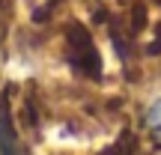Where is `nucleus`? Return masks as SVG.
Here are the masks:
<instances>
[{
	"mask_svg": "<svg viewBox=\"0 0 161 155\" xmlns=\"http://www.w3.org/2000/svg\"><path fill=\"white\" fill-rule=\"evenodd\" d=\"M63 42H66V60L69 66L86 80L102 78V54H98L92 33L80 21H69L63 27Z\"/></svg>",
	"mask_w": 161,
	"mask_h": 155,
	"instance_id": "nucleus-1",
	"label": "nucleus"
},
{
	"mask_svg": "<svg viewBox=\"0 0 161 155\" xmlns=\"http://www.w3.org/2000/svg\"><path fill=\"white\" fill-rule=\"evenodd\" d=\"M0 155H30L24 149V143L18 140V131L12 125V113L9 110H0Z\"/></svg>",
	"mask_w": 161,
	"mask_h": 155,
	"instance_id": "nucleus-2",
	"label": "nucleus"
},
{
	"mask_svg": "<svg viewBox=\"0 0 161 155\" xmlns=\"http://www.w3.org/2000/svg\"><path fill=\"white\" fill-rule=\"evenodd\" d=\"M134 152H137V137H134L131 131H122L119 137L108 146L104 155H134Z\"/></svg>",
	"mask_w": 161,
	"mask_h": 155,
	"instance_id": "nucleus-3",
	"label": "nucleus"
},
{
	"mask_svg": "<svg viewBox=\"0 0 161 155\" xmlns=\"http://www.w3.org/2000/svg\"><path fill=\"white\" fill-rule=\"evenodd\" d=\"M146 125L161 131V98H155V102L149 104V110H146Z\"/></svg>",
	"mask_w": 161,
	"mask_h": 155,
	"instance_id": "nucleus-4",
	"label": "nucleus"
},
{
	"mask_svg": "<svg viewBox=\"0 0 161 155\" xmlns=\"http://www.w3.org/2000/svg\"><path fill=\"white\" fill-rule=\"evenodd\" d=\"M158 3H161V0H158Z\"/></svg>",
	"mask_w": 161,
	"mask_h": 155,
	"instance_id": "nucleus-5",
	"label": "nucleus"
}]
</instances>
